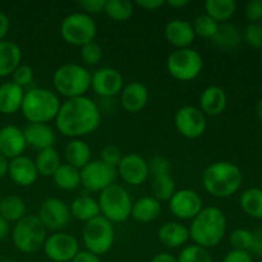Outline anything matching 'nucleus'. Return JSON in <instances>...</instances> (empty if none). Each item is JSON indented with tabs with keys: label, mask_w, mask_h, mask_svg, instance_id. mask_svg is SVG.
Segmentation results:
<instances>
[{
	"label": "nucleus",
	"mask_w": 262,
	"mask_h": 262,
	"mask_svg": "<svg viewBox=\"0 0 262 262\" xmlns=\"http://www.w3.org/2000/svg\"><path fill=\"white\" fill-rule=\"evenodd\" d=\"M59 133L71 140L82 138L94 133L101 123V112L96 102L89 96L67 99L61 102L55 118Z\"/></svg>",
	"instance_id": "f257e3e1"
},
{
	"label": "nucleus",
	"mask_w": 262,
	"mask_h": 262,
	"mask_svg": "<svg viewBox=\"0 0 262 262\" xmlns=\"http://www.w3.org/2000/svg\"><path fill=\"white\" fill-rule=\"evenodd\" d=\"M228 222L224 211L219 207L205 206L189 225V239L206 250L220 245L227 234Z\"/></svg>",
	"instance_id": "f03ea898"
},
{
	"label": "nucleus",
	"mask_w": 262,
	"mask_h": 262,
	"mask_svg": "<svg viewBox=\"0 0 262 262\" xmlns=\"http://www.w3.org/2000/svg\"><path fill=\"white\" fill-rule=\"evenodd\" d=\"M242 182V170L232 161H215L202 173L204 189L215 199L233 196L241 188Z\"/></svg>",
	"instance_id": "7ed1b4c3"
},
{
	"label": "nucleus",
	"mask_w": 262,
	"mask_h": 262,
	"mask_svg": "<svg viewBox=\"0 0 262 262\" xmlns=\"http://www.w3.org/2000/svg\"><path fill=\"white\" fill-rule=\"evenodd\" d=\"M60 105L61 101L55 91L35 87L26 91L20 112L28 123L49 124V122L55 120Z\"/></svg>",
	"instance_id": "20e7f679"
},
{
	"label": "nucleus",
	"mask_w": 262,
	"mask_h": 262,
	"mask_svg": "<svg viewBox=\"0 0 262 262\" xmlns=\"http://www.w3.org/2000/svg\"><path fill=\"white\" fill-rule=\"evenodd\" d=\"M53 86L56 94L67 99L86 96L91 89V73L81 64H63L54 72Z\"/></svg>",
	"instance_id": "39448f33"
},
{
	"label": "nucleus",
	"mask_w": 262,
	"mask_h": 262,
	"mask_svg": "<svg viewBox=\"0 0 262 262\" xmlns=\"http://www.w3.org/2000/svg\"><path fill=\"white\" fill-rule=\"evenodd\" d=\"M12 242L22 253H35L41 250L48 237V230L40 222L37 215H26L12 228Z\"/></svg>",
	"instance_id": "423d86ee"
},
{
	"label": "nucleus",
	"mask_w": 262,
	"mask_h": 262,
	"mask_svg": "<svg viewBox=\"0 0 262 262\" xmlns=\"http://www.w3.org/2000/svg\"><path fill=\"white\" fill-rule=\"evenodd\" d=\"M100 215L113 224H120L130 217L133 201L127 189L120 184H112L99 194Z\"/></svg>",
	"instance_id": "0eeeda50"
},
{
	"label": "nucleus",
	"mask_w": 262,
	"mask_h": 262,
	"mask_svg": "<svg viewBox=\"0 0 262 262\" xmlns=\"http://www.w3.org/2000/svg\"><path fill=\"white\" fill-rule=\"evenodd\" d=\"M59 32L67 43L82 48L86 43L95 41L97 35V26L91 15L76 12L63 18Z\"/></svg>",
	"instance_id": "6e6552de"
},
{
	"label": "nucleus",
	"mask_w": 262,
	"mask_h": 262,
	"mask_svg": "<svg viewBox=\"0 0 262 262\" xmlns=\"http://www.w3.org/2000/svg\"><path fill=\"white\" fill-rule=\"evenodd\" d=\"M115 241V230L113 223L104 216H97L84 223L82 229V242L89 252L96 256L106 255L113 248Z\"/></svg>",
	"instance_id": "1a4fd4ad"
},
{
	"label": "nucleus",
	"mask_w": 262,
	"mask_h": 262,
	"mask_svg": "<svg viewBox=\"0 0 262 262\" xmlns=\"http://www.w3.org/2000/svg\"><path fill=\"white\" fill-rule=\"evenodd\" d=\"M166 69L177 81L191 82L201 74L204 59L199 51L192 48L176 49L166 59Z\"/></svg>",
	"instance_id": "9d476101"
},
{
	"label": "nucleus",
	"mask_w": 262,
	"mask_h": 262,
	"mask_svg": "<svg viewBox=\"0 0 262 262\" xmlns=\"http://www.w3.org/2000/svg\"><path fill=\"white\" fill-rule=\"evenodd\" d=\"M42 250L46 257L53 262H71L81 251L78 239L63 230L48 235Z\"/></svg>",
	"instance_id": "9b49d317"
},
{
	"label": "nucleus",
	"mask_w": 262,
	"mask_h": 262,
	"mask_svg": "<svg viewBox=\"0 0 262 262\" xmlns=\"http://www.w3.org/2000/svg\"><path fill=\"white\" fill-rule=\"evenodd\" d=\"M117 169L100 160H91L81 169V186L92 193H100L115 183Z\"/></svg>",
	"instance_id": "f8f14e48"
},
{
	"label": "nucleus",
	"mask_w": 262,
	"mask_h": 262,
	"mask_svg": "<svg viewBox=\"0 0 262 262\" xmlns=\"http://www.w3.org/2000/svg\"><path fill=\"white\" fill-rule=\"evenodd\" d=\"M174 124L183 137L196 140L206 132L207 118L200 107L186 105L177 110L174 115Z\"/></svg>",
	"instance_id": "ddd939ff"
},
{
	"label": "nucleus",
	"mask_w": 262,
	"mask_h": 262,
	"mask_svg": "<svg viewBox=\"0 0 262 262\" xmlns=\"http://www.w3.org/2000/svg\"><path fill=\"white\" fill-rule=\"evenodd\" d=\"M37 217L46 230L51 232H61L71 222V210L67 202L63 200L50 197L46 199L38 209Z\"/></svg>",
	"instance_id": "4468645a"
},
{
	"label": "nucleus",
	"mask_w": 262,
	"mask_h": 262,
	"mask_svg": "<svg viewBox=\"0 0 262 262\" xmlns=\"http://www.w3.org/2000/svg\"><path fill=\"white\" fill-rule=\"evenodd\" d=\"M169 210L178 220H193L204 209V200L199 192L189 188L176 191L169 200Z\"/></svg>",
	"instance_id": "2eb2a0df"
},
{
	"label": "nucleus",
	"mask_w": 262,
	"mask_h": 262,
	"mask_svg": "<svg viewBox=\"0 0 262 262\" xmlns=\"http://www.w3.org/2000/svg\"><path fill=\"white\" fill-rule=\"evenodd\" d=\"M124 87V79L118 69L102 67L91 73V90L100 97L110 99L120 95Z\"/></svg>",
	"instance_id": "dca6fc26"
},
{
	"label": "nucleus",
	"mask_w": 262,
	"mask_h": 262,
	"mask_svg": "<svg viewBox=\"0 0 262 262\" xmlns=\"http://www.w3.org/2000/svg\"><path fill=\"white\" fill-rule=\"evenodd\" d=\"M117 173L119 174L124 183L133 187L142 186L150 177L147 160L136 152L123 156L122 161L117 168Z\"/></svg>",
	"instance_id": "f3484780"
},
{
	"label": "nucleus",
	"mask_w": 262,
	"mask_h": 262,
	"mask_svg": "<svg viewBox=\"0 0 262 262\" xmlns=\"http://www.w3.org/2000/svg\"><path fill=\"white\" fill-rule=\"evenodd\" d=\"M27 148L25 133L17 125L8 124L0 128V154L12 160L22 156Z\"/></svg>",
	"instance_id": "a211bd4d"
},
{
	"label": "nucleus",
	"mask_w": 262,
	"mask_h": 262,
	"mask_svg": "<svg viewBox=\"0 0 262 262\" xmlns=\"http://www.w3.org/2000/svg\"><path fill=\"white\" fill-rule=\"evenodd\" d=\"M164 35L166 41L176 49L191 48L196 40L192 23L181 18L169 20L164 30Z\"/></svg>",
	"instance_id": "6ab92c4d"
},
{
	"label": "nucleus",
	"mask_w": 262,
	"mask_h": 262,
	"mask_svg": "<svg viewBox=\"0 0 262 262\" xmlns=\"http://www.w3.org/2000/svg\"><path fill=\"white\" fill-rule=\"evenodd\" d=\"M8 176L19 187H30L38 179V171L36 169L35 161L28 156L22 155L9 160Z\"/></svg>",
	"instance_id": "aec40b11"
},
{
	"label": "nucleus",
	"mask_w": 262,
	"mask_h": 262,
	"mask_svg": "<svg viewBox=\"0 0 262 262\" xmlns=\"http://www.w3.org/2000/svg\"><path fill=\"white\" fill-rule=\"evenodd\" d=\"M150 99L147 87L141 82H130L123 87L120 92V104L127 113L135 114L145 109Z\"/></svg>",
	"instance_id": "412c9836"
},
{
	"label": "nucleus",
	"mask_w": 262,
	"mask_h": 262,
	"mask_svg": "<svg viewBox=\"0 0 262 262\" xmlns=\"http://www.w3.org/2000/svg\"><path fill=\"white\" fill-rule=\"evenodd\" d=\"M27 147L32 150L42 151L54 147L55 143V132L49 124L43 123H28L23 129Z\"/></svg>",
	"instance_id": "4be33fe9"
},
{
	"label": "nucleus",
	"mask_w": 262,
	"mask_h": 262,
	"mask_svg": "<svg viewBox=\"0 0 262 262\" xmlns=\"http://www.w3.org/2000/svg\"><path fill=\"white\" fill-rule=\"evenodd\" d=\"M228 106V96L224 89L219 86H209L201 92L200 110L206 117H217L225 112Z\"/></svg>",
	"instance_id": "5701e85b"
},
{
	"label": "nucleus",
	"mask_w": 262,
	"mask_h": 262,
	"mask_svg": "<svg viewBox=\"0 0 262 262\" xmlns=\"http://www.w3.org/2000/svg\"><path fill=\"white\" fill-rule=\"evenodd\" d=\"M158 238L164 247L176 250L187 245L189 241V230L181 222H166L159 228Z\"/></svg>",
	"instance_id": "b1692460"
},
{
	"label": "nucleus",
	"mask_w": 262,
	"mask_h": 262,
	"mask_svg": "<svg viewBox=\"0 0 262 262\" xmlns=\"http://www.w3.org/2000/svg\"><path fill=\"white\" fill-rule=\"evenodd\" d=\"M25 94V90L12 81L0 84V113L4 115H12L19 112Z\"/></svg>",
	"instance_id": "393cba45"
},
{
	"label": "nucleus",
	"mask_w": 262,
	"mask_h": 262,
	"mask_svg": "<svg viewBox=\"0 0 262 262\" xmlns=\"http://www.w3.org/2000/svg\"><path fill=\"white\" fill-rule=\"evenodd\" d=\"M64 159L66 164L74 166L78 170L83 169L92 159L91 147L82 138L71 140L64 147Z\"/></svg>",
	"instance_id": "a878e982"
},
{
	"label": "nucleus",
	"mask_w": 262,
	"mask_h": 262,
	"mask_svg": "<svg viewBox=\"0 0 262 262\" xmlns=\"http://www.w3.org/2000/svg\"><path fill=\"white\" fill-rule=\"evenodd\" d=\"M161 212V202L152 196H143L133 202L130 217L141 224H148L159 217Z\"/></svg>",
	"instance_id": "bb28decb"
},
{
	"label": "nucleus",
	"mask_w": 262,
	"mask_h": 262,
	"mask_svg": "<svg viewBox=\"0 0 262 262\" xmlns=\"http://www.w3.org/2000/svg\"><path fill=\"white\" fill-rule=\"evenodd\" d=\"M19 64H22V50L19 46L9 40L0 41V78L12 76Z\"/></svg>",
	"instance_id": "cd10ccee"
},
{
	"label": "nucleus",
	"mask_w": 262,
	"mask_h": 262,
	"mask_svg": "<svg viewBox=\"0 0 262 262\" xmlns=\"http://www.w3.org/2000/svg\"><path fill=\"white\" fill-rule=\"evenodd\" d=\"M69 210H71V216L78 222L87 223L100 216L99 202L89 194H81L76 197L69 205Z\"/></svg>",
	"instance_id": "c85d7f7f"
},
{
	"label": "nucleus",
	"mask_w": 262,
	"mask_h": 262,
	"mask_svg": "<svg viewBox=\"0 0 262 262\" xmlns=\"http://www.w3.org/2000/svg\"><path fill=\"white\" fill-rule=\"evenodd\" d=\"M212 43L223 51H233L241 45L242 32L233 23H222L217 27L216 33L212 37Z\"/></svg>",
	"instance_id": "c756f323"
},
{
	"label": "nucleus",
	"mask_w": 262,
	"mask_h": 262,
	"mask_svg": "<svg viewBox=\"0 0 262 262\" xmlns=\"http://www.w3.org/2000/svg\"><path fill=\"white\" fill-rule=\"evenodd\" d=\"M53 181L59 189L74 191L81 186V170L69 164L61 163V165L53 174Z\"/></svg>",
	"instance_id": "7c9ffc66"
},
{
	"label": "nucleus",
	"mask_w": 262,
	"mask_h": 262,
	"mask_svg": "<svg viewBox=\"0 0 262 262\" xmlns=\"http://www.w3.org/2000/svg\"><path fill=\"white\" fill-rule=\"evenodd\" d=\"M0 215L8 223H17L27 215V207L20 197L7 194L0 200Z\"/></svg>",
	"instance_id": "2f4dec72"
},
{
	"label": "nucleus",
	"mask_w": 262,
	"mask_h": 262,
	"mask_svg": "<svg viewBox=\"0 0 262 262\" xmlns=\"http://www.w3.org/2000/svg\"><path fill=\"white\" fill-rule=\"evenodd\" d=\"M237 10V3L234 0H207L205 3V14L217 22L219 25L227 23Z\"/></svg>",
	"instance_id": "473e14b6"
},
{
	"label": "nucleus",
	"mask_w": 262,
	"mask_h": 262,
	"mask_svg": "<svg viewBox=\"0 0 262 262\" xmlns=\"http://www.w3.org/2000/svg\"><path fill=\"white\" fill-rule=\"evenodd\" d=\"M241 209L246 215L253 219L262 220V188L252 187L241 194Z\"/></svg>",
	"instance_id": "72a5a7b5"
},
{
	"label": "nucleus",
	"mask_w": 262,
	"mask_h": 262,
	"mask_svg": "<svg viewBox=\"0 0 262 262\" xmlns=\"http://www.w3.org/2000/svg\"><path fill=\"white\" fill-rule=\"evenodd\" d=\"M33 161H35L38 176L42 177H53L56 169L61 165L60 155H59V152L54 147L38 151Z\"/></svg>",
	"instance_id": "f704fd0d"
},
{
	"label": "nucleus",
	"mask_w": 262,
	"mask_h": 262,
	"mask_svg": "<svg viewBox=\"0 0 262 262\" xmlns=\"http://www.w3.org/2000/svg\"><path fill=\"white\" fill-rule=\"evenodd\" d=\"M104 13L117 22H124L135 13V4L129 0H105Z\"/></svg>",
	"instance_id": "c9c22d12"
},
{
	"label": "nucleus",
	"mask_w": 262,
	"mask_h": 262,
	"mask_svg": "<svg viewBox=\"0 0 262 262\" xmlns=\"http://www.w3.org/2000/svg\"><path fill=\"white\" fill-rule=\"evenodd\" d=\"M176 182H174L173 177L170 174L152 177L151 192H152V197H155L158 201H169L171 196L176 193Z\"/></svg>",
	"instance_id": "e433bc0d"
},
{
	"label": "nucleus",
	"mask_w": 262,
	"mask_h": 262,
	"mask_svg": "<svg viewBox=\"0 0 262 262\" xmlns=\"http://www.w3.org/2000/svg\"><path fill=\"white\" fill-rule=\"evenodd\" d=\"M178 262H212V256L209 250L200 246L192 245L184 246L182 251L179 252L178 257H177Z\"/></svg>",
	"instance_id": "4c0bfd02"
},
{
	"label": "nucleus",
	"mask_w": 262,
	"mask_h": 262,
	"mask_svg": "<svg viewBox=\"0 0 262 262\" xmlns=\"http://www.w3.org/2000/svg\"><path fill=\"white\" fill-rule=\"evenodd\" d=\"M192 27H193L196 36L206 38V40H212L217 31V27H219V23L215 22L207 14H201L194 18V20L192 22Z\"/></svg>",
	"instance_id": "58836bf2"
},
{
	"label": "nucleus",
	"mask_w": 262,
	"mask_h": 262,
	"mask_svg": "<svg viewBox=\"0 0 262 262\" xmlns=\"http://www.w3.org/2000/svg\"><path fill=\"white\" fill-rule=\"evenodd\" d=\"M229 243L232 246V250L248 251L250 252L253 243V233L248 229H245V228H238L229 234Z\"/></svg>",
	"instance_id": "ea45409f"
},
{
	"label": "nucleus",
	"mask_w": 262,
	"mask_h": 262,
	"mask_svg": "<svg viewBox=\"0 0 262 262\" xmlns=\"http://www.w3.org/2000/svg\"><path fill=\"white\" fill-rule=\"evenodd\" d=\"M79 51L81 54V59L83 60V63L86 66H97V64L101 61L102 59V49L96 41H92V42L86 43L83 45Z\"/></svg>",
	"instance_id": "a19ab883"
},
{
	"label": "nucleus",
	"mask_w": 262,
	"mask_h": 262,
	"mask_svg": "<svg viewBox=\"0 0 262 262\" xmlns=\"http://www.w3.org/2000/svg\"><path fill=\"white\" fill-rule=\"evenodd\" d=\"M33 78H35L33 69L31 68L30 66H27V64H19V66L15 68V71L12 73L13 83H15L17 86L22 87L23 90L32 83Z\"/></svg>",
	"instance_id": "79ce46f5"
},
{
	"label": "nucleus",
	"mask_w": 262,
	"mask_h": 262,
	"mask_svg": "<svg viewBox=\"0 0 262 262\" xmlns=\"http://www.w3.org/2000/svg\"><path fill=\"white\" fill-rule=\"evenodd\" d=\"M242 37L253 49H262V27L260 23H248L245 27Z\"/></svg>",
	"instance_id": "37998d69"
},
{
	"label": "nucleus",
	"mask_w": 262,
	"mask_h": 262,
	"mask_svg": "<svg viewBox=\"0 0 262 262\" xmlns=\"http://www.w3.org/2000/svg\"><path fill=\"white\" fill-rule=\"evenodd\" d=\"M123 156L124 155H123L122 150L118 146L106 145L105 147H102L101 152H100V161L117 169L119 163L122 161Z\"/></svg>",
	"instance_id": "c03bdc74"
},
{
	"label": "nucleus",
	"mask_w": 262,
	"mask_h": 262,
	"mask_svg": "<svg viewBox=\"0 0 262 262\" xmlns=\"http://www.w3.org/2000/svg\"><path fill=\"white\" fill-rule=\"evenodd\" d=\"M148 164V170H150V176L158 177L163 176V174H170L171 170V164L164 156H154L150 160H147Z\"/></svg>",
	"instance_id": "a18cd8bd"
},
{
	"label": "nucleus",
	"mask_w": 262,
	"mask_h": 262,
	"mask_svg": "<svg viewBox=\"0 0 262 262\" xmlns=\"http://www.w3.org/2000/svg\"><path fill=\"white\" fill-rule=\"evenodd\" d=\"M245 15L250 23H260L262 20V0H251L245 5Z\"/></svg>",
	"instance_id": "49530a36"
},
{
	"label": "nucleus",
	"mask_w": 262,
	"mask_h": 262,
	"mask_svg": "<svg viewBox=\"0 0 262 262\" xmlns=\"http://www.w3.org/2000/svg\"><path fill=\"white\" fill-rule=\"evenodd\" d=\"M105 0H82L78 2V7L82 9V13L89 15L99 14L104 12Z\"/></svg>",
	"instance_id": "de8ad7c7"
},
{
	"label": "nucleus",
	"mask_w": 262,
	"mask_h": 262,
	"mask_svg": "<svg viewBox=\"0 0 262 262\" xmlns=\"http://www.w3.org/2000/svg\"><path fill=\"white\" fill-rule=\"evenodd\" d=\"M223 262H253V258L248 251L232 250L224 256Z\"/></svg>",
	"instance_id": "09e8293b"
},
{
	"label": "nucleus",
	"mask_w": 262,
	"mask_h": 262,
	"mask_svg": "<svg viewBox=\"0 0 262 262\" xmlns=\"http://www.w3.org/2000/svg\"><path fill=\"white\" fill-rule=\"evenodd\" d=\"M136 5L145 10H158L165 5L164 0H137Z\"/></svg>",
	"instance_id": "8fccbe9b"
},
{
	"label": "nucleus",
	"mask_w": 262,
	"mask_h": 262,
	"mask_svg": "<svg viewBox=\"0 0 262 262\" xmlns=\"http://www.w3.org/2000/svg\"><path fill=\"white\" fill-rule=\"evenodd\" d=\"M71 262H102V260L99 257V256L83 250V251H79V252L76 255V257H74Z\"/></svg>",
	"instance_id": "3c124183"
},
{
	"label": "nucleus",
	"mask_w": 262,
	"mask_h": 262,
	"mask_svg": "<svg viewBox=\"0 0 262 262\" xmlns=\"http://www.w3.org/2000/svg\"><path fill=\"white\" fill-rule=\"evenodd\" d=\"M10 30V19L5 13L0 12V41L5 40Z\"/></svg>",
	"instance_id": "603ef678"
},
{
	"label": "nucleus",
	"mask_w": 262,
	"mask_h": 262,
	"mask_svg": "<svg viewBox=\"0 0 262 262\" xmlns=\"http://www.w3.org/2000/svg\"><path fill=\"white\" fill-rule=\"evenodd\" d=\"M250 253H255V255L260 256L262 257V232L257 233H253V243H252V247H251Z\"/></svg>",
	"instance_id": "864d4df0"
},
{
	"label": "nucleus",
	"mask_w": 262,
	"mask_h": 262,
	"mask_svg": "<svg viewBox=\"0 0 262 262\" xmlns=\"http://www.w3.org/2000/svg\"><path fill=\"white\" fill-rule=\"evenodd\" d=\"M150 262H178L177 257L169 252H160L154 256Z\"/></svg>",
	"instance_id": "5fc2aeb1"
},
{
	"label": "nucleus",
	"mask_w": 262,
	"mask_h": 262,
	"mask_svg": "<svg viewBox=\"0 0 262 262\" xmlns=\"http://www.w3.org/2000/svg\"><path fill=\"white\" fill-rule=\"evenodd\" d=\"M9 233H10L9 223H8L7 220L0 215V241L7 238L8 235H9Z\"/></svg>",
	"instance_id": "6e6d98bb"
},
{
	"label": "nucleus",
	"mask_w": 262,
	"mask_h": 262,
	"mask_svg": "<svg viewBox=\"0 0 262 262\" xmlns=\"http://www.w3.org/2000/svg\"><path fill=\"white\" fill-rule=\"evenodd\" d=\"M188 4V0H168V2H165V5H168L171 9H183Z\"/></svg>",
	"instance_id": "4d7b16f0"
},
{
	"label": "nucleus",
	"mask_w": 262,
	"mask_h": 262,
	"mask_svg": "<svg viewBox=\"0 0 262 262\" xmlns=\"http://www.w3.org/2000/svg\"><path fill=\"white\" fill-rule=\"evenodd\" d=\"M8 166H9V160L0 154V178L8 174Z\"/></svg>",
	"instance_id": "13d9d810"
},
{
	"label": "nucleus",
	"mask_w": 262,
	"mask_h": 262,
	"mask_svg": "<svg viewBox=\"0 0 262 262\" xmlns=\"http://www.w3.org/2000/svg\"><path fill=\"white\" fill-rule=\"evenodd\" d=\"M256 114H257V118L262 122V99L256 105Z\"/></svg>",
	"instance_id": "bf43d9fd"
},
{
	"label": "nucleus",
	"mask_w": 262,
	"mask_h": 262,
	"mask_svg": "<svg viewBox=\"0 0 262 262\" xmlns=\"http://www.w3.org/2000/svg\"><path fill=\"white\" fill-rule=\"evenodd\" d=\"M2 262H17V261H13V260H2Z\"/></svg>",
	"instance_id": "052dcab7"
},
{
	"label": "nucleus",
	"mask_w": 262,
	"mask_h": 262,
	"mask_svg": "<svg viewBox=\"0 0 262 262\" xmlns=\"http://www.w3.org/2000/svg\"><path fill=\"white\" fill-rule=\"evenodd\" d=\"M260 60H261V66H262V49H261V54H260Z\"/></svg>",
	"instance_id": "680f3d73"
},
{
	"label": "nucleus",
	"mask_w": 262,
	"mask_h": 262,
	"mask_svg": "<svg viewBox=\"0 0 262 262\" xmlns=\"http://www.w3.org/2000/svg\"><path fill=\"white\" fill-rule=\"evenodd\" d=\"M260 25H261V27H262V20H261V22H260Z\"/></svg>",
	"instance_id": "e2e57ef3"
},
{
	"label": "nucleus",
	"mask_w": 262,
	"mask_h": 262,
	"mask_svg": "<svg viewBox=\"0 0 262 262\" xmlns=\"http://www.w3.org/2000/svg\"><path fill=\"white\" fill-rule=\"evenodd\" d=\"M0 262H2V260H0Z\"/></svg>",
	"instance_id": "0e129e2a"
},
{
	"label": "nucleus",
	"mask_w": 262,
	"mask_h": 262,
	"mask_svg": "<svg viewBox=\"0 0 262 262\" xmlns=\"http://www.w3.org/2000/svg\"><path fill=\"white\" fill-rule=\"evenodd\" d=\"M261 232H262V229H261Z\"/></svg>",
	"instance_id": "69168bd1"
},
{
	"label": "nucleus",
	"mask_w": 262,
	"mask_h": 262,
	"mask_svg": "<svg viewBox=\"0 0 262 262\" xmlns=\"http://www.w3.org/2000/svg\"><path fill=\"white\" fill-rule=\"evenodd\" d=\"M0 200H2V199H0Z\"/></svg>",
	"instance_id": "338daca9"
},
{
	"label": "nucleus",
	"mask_w": 262,
	"mask_h": 262,
	"mask_svg": "<svg viewBox=\"0 0 262 262\" xmlns=\"http://www.w3.org/2000/svg\"><path fill=\"white\" fill-rule=\"evenodd\" d=\"M261 262H262V261H261Z\"/></svg>",
	"instance_id": "774afa93"
}]
</instances>
